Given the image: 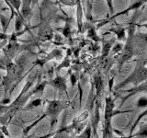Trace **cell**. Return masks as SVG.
<instances>
[{
	"label": "cell",
	"mask_w": 147,
	"mask_h": 138,
	"mask_svg": "<svg viewBox=\"0 0 147 138\" xmlns=\"http://www.w3.org/2000/svg\"><path fill=\"white\" fill-rule=\"evenodd\" d=\"M0 138H5V135L2 133L1 129H0Z\"/></svg>",
	"instance_id": "cell-21"
},
{
	"label": "cell",
	"mask_w": 147,
	"mask_h": 138,
	"mask_svg": "<svg viewBox=\"0 0 147 138\" xmlns=\"http://www.w3.org/2000/svg\"><path fill=\"white\" fill-rule=\"evenodd\" d=\"M82 8H81V5H80V1H78L77 3V24H78V28L79 30H81L82 27Z\"/></svg>",
	"instance_id": "cell-9"
},
{
	"label": "cell",
	"mask_w": 147,
	"mask_h": 138,
	"mask_svg": "<svg viewBox=\"0 0 147 138\" xmlns=\"http://www.w3.org/2000/svg\"><path fill=\"white\" fill-rule=\"evenodd\" d=\"M41 103H42V101H41L40 99H36L34 100H32L31 102H30L28 105H26L25 107L23 108V110H30L32 108L39 107L40 105H41Z\"/></svg>",
	"instance_id": "cell-7"
},
{
	"label": "cell",
	"mask_w": 147,
	"mask_h": 138,
	"mask_svg": "<svg viewBox=\"0 0 147 138\" xmlns=\"http://www.w3.org/2000/svg\"><path fill=\"white\" fill-rule=\"evenodd\" d=\"M114 101L108 97L106 99V109H105V122H104V131L103 138H111L112 137V128H111V119L114 115Z\"/></svg>",
	"instance_id": "cell-2"
},
{
	"label": "cell",
	"mask_w": 147,
	"mask_h": 138,
	"mask_svg": "<svg viewBox=\"0 0 147 138\" xmlns=\"http://www.w3.org/2000/svg\"><path fill=\"white\" fill-rule=\"evenodd\" d=\"M8 110H9V106L8 105L0 104V117L3 116V114H6Z\"/></svg>",
	"instance_id": "cell-14"
},
{
	"label": "cell",
	"mask_w": 147,
	"mask_h": 138,
	"mask_svg": "<svg viewBox=\"0 0 147 138\" xmlns=\"http://www.w3.org/2000/svg\"><path fill=\"white\" fill-rule=\"evenodd\" d=\"M122 49V45L121 44H117V45H115V47L113 49V53H117V52H119Z\"/></svg>",
	"instance_id": "cell-20"
},
{
	"label": "cell",
	"mask_w": 147,
	"mask_h": 138,
	"mask_svg": "<svg viewBox=\"0 0 147 138\" xmlns=\"http://www.w3.org/2000/svg\"><path fill=\"white\" fill-rule=\"evenodd\" d=\"M119 138H130V137H119Z\"/></svg>",
	"instance_id": "cell-22"
},
{
	"label": "cell",
	"mask_w": 147,
	"mask_h": 138,
	"mask_svg": "<svg viewBox=\"0 0 147 138\" xmlns=\"http://www.w3.org/2000/svg\"><path fill=\"white\" fill-rule=\"evenodd\" d=\"M135 137H141V138L147 137V126L142 128L141 130L135 135Z\"/></svg>",
	"instance_id": "cell-13"
},
{
	"label": "cell",
	"mask_w": 147,
	"mask_h": 138,
	"mask_svg": "<svg viewBox=\"0 0 147 138\" xmlns=\"http://www.w3.org/2000/svg\"><path fill=\"white\" fill-rule=\"evenodd\" d=\"M141 91H147V81L145 82V83H144V84H141L140 86H138L137 87H135V89H131V90H129L128 92H131V93L130 94V95H128L127 97H125V98L123 99V101L122 102H124L129 97H131L132 94H134V93H136V92H141Z\"/></svg>",
	"instance_id": "cell-6"
},
{
	"label": "cell",
	"mask_w": 147,
	"mask_h": 138,
	"mask_svg": "<svg viewBox=\"0 0 147 138\" xmlns=\"http://www.w3.org/2000/svg\"><path fill=\"white\" fill-rule=\"evenodd\" d=\"M68 129L67 127L63 126L62 128L58 129L56 132L53 133L52 138H68Z\"/></svg>",
	"instance_id": "cell-5"
},
{
	"label": "cell",
	"mask_w": 147,
	"mask_h": 138,
	"mask_svg": "<svg viewBox=\"0 0 147 138\" xmlns=\"http://www.w3.org/2000/svg\"><path fill=\"white\" fill-rule=\"evenodd\" d=\"M22 8L20 15L22 17L23 20H29L31 16V10H30V3L31 1H22Z\"/></svg>",
	"instance_id": "cell-4"
},
{
	"label": "cell",
	"mask_w": 147,
	"mask_h": 138,
	"mask_svg": "<svg viewBox=\"0 0 147 138\" xmlns=\"http://www.w3.org/2000/svg\"><path fill=\"white\" fill-rule=\"evenodd\" d=\"M114 40L112 39L110 41H108V43H105L104 46H103V51H102V54L103 56H107V55L109 54V51H110V47H111V45L113 43Z\"/></svg>",
	"instance_id": "cell-11"
},
{
	"label": "cell",
	"mask_w": 147,
	"mask_h": 138,
	"mask_svg": "<svg viewBox=\"0 0 147 138\" xmlns=\"http://www.w3.org/2000/svg\"><path fill=\"white\" fill-rule=\"evenodd\" d=\"M131 55H132V50L130 47V45H127L126 48H125V52H124V53L122 54V59H121V64H123L126 60H128L129 58H130Z\"/></svg>",
	"instance_id": "cell-8"
},
{
	"label": "cell",
	"mask_w": 147,
	"mask_h": 138,
	"mask_svg": "<svg viewBox=\"0 0 147 138\" xmlns=\"http://www.w3.org/2000/svg\"><path fill=\"white\" fill-rule=\"evenodd\" d=\"M115 32L117 33L118 37L119 39H121L124 37V30L123 29H121V30H115Z\"/></svg>",
	"instance_id": "cell-19"
},
{
	"label": "cell",
	"mask_w": 147,
	"mask_h": 138,
	"mask_svg": "<svg viewBox=\"0 0 147 138\" xmlns=\"http://www.w3.org/2000/svg\"><path fill=\"white\" fill-rule=\"evenodd\" d=\"M46 106H45V112L42 116H40L38 120L31 123L30 126L26 127L23 133H27L31 128H33L37 123H39L41 120H43L45 117H49L51 119V127H53L54 123L57 122V118L60 115V113L63 112L64 110H66L69 106H70V101L69 100H46Z\"/></svg>",
	"instance_id": "cell-1"
},
{
	"label": "cell",
	"mask_w": 147,
	"mask_h": 138,
	"mask_svg": "<svg viewBox=\"0 0 147 138\" xmlns=\"http://www.w3.org/2000/svg\"><path fill=\"white\" fill-rule=\"evenodd\" d=\"M88 37H90V38H92L93 40H96V41H98V37L96 36V34L95 33V30L94 29H91L89 31H88Z\"/></svg>",
	"instance_id": "cell-15"
},
{
	"label": "cell",
	"mask_w": 147,
	"mask_h": 138,
	"mask_svg": "<svg viewBox=\"0 0 147 138\" xmlns=\"http://www.w3.org/2000/svg\"><path fill=\"white\" fill-rule=\"evenodd\" d=\"M48 83H50V85L53 87L55 89H57L60 92H64L66 94V96L68 97V93H67V85H66V79L65 77L63 76H56L53 79H52L51 81H49Z\"/></svg>",
	"instance_id": "cell-3"
},
{
	"label": "cell",
	"mask_w": 147,
	"mask_h": 138,
	"mask_svg": "<svg viewBox=\"0 0 147 138\" xmlns=\"http://www.w3.org/2000/svg\"><path fill=\"white\" fill-rule=\"evenodd\" d=\"M147 105V99L146 98H142L138 100V106L139 107H145Z\"/></svg>",
	"instance_id": "cell-16"
},
{
	"label": "cell",
	"mask_w": 147,
	"mask_h": 138,
	"mask_svg": "<svg viewBox=\"0 0 147 138\" xmlns=\"http://www.w3.org/2000/svg\"><path fill=\"white\" fill-rule=\"evenodd\" d=\"M90 136H91V127L87 126L86 130L78 136V138H90Z\"/></svg>",
	"instance_id": "cell-12"
},
{
	"label": "cell",
	"mask_w": 147,
	"mask_h": 138,
	"mask_svg": "<svg viewBox=\"0 0 147 138\" xmlns=\"http://www.w3.org/2000/svg\"><path fill=\"white\" fill-rule=\"evenodd\" d=\"M23 26V18L21 15H18L16 17V22H15V30L16 31H20L21 30V27Z\"/></svg>",
	"instance_id": "cell-10"
},
{
	"label": "cell",
	"mask_w": 147,
	"mask_h": 138,
	"mask_svg": "<svg viewBox=\"0 0 147 138\" xmlns=\"http://www.w3.org/2000/svg\"><path fill=\"white\" fill-rule=\"evenodd\" d=\"M60 3H62V5L64 6H74V5H77L78 1H60Z\"/></svg>",
	"instance_id": "cell-17"
},
{
	"label": "cell",
	"mask_w": 147,
	"mask_h": 138,
	"mask_svg": "<svg viewBox=\"0 0 147 138\" xmlns=\"http://www.w3.org/2000/svg\"><path fill=\"white\" fill-rule=\"evenodd\" d=\"M63 33L64 34V36H66V37L69 36V33H70V27H69L68 24H66V27L63 30Z\"/></svg>",
	"instance_id": "cell-18"
}]
</instances>
